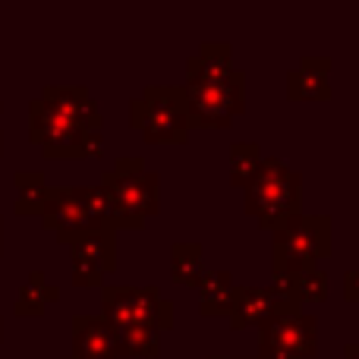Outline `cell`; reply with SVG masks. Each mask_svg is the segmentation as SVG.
<instances>
[{"mask_svg": "<svg viewBox=\"0 0 359 359\" xmlns=\"http://www.w3.org/2000/svg\"><path fill=\"white\" fill-rule=\"evenodd\" d=\"M299 198H303V177L290 170L280 158H265L259 174L246 186V211L259 217L262 227L280 230L299 217Z\"/></svg>", "mask_w": 359, "mask_h": 359, "instance_id": "obj_1", "label": "cell"}, {"mask_svg": "<svg viewBox=\"0 0 359 359\" xmlns=\"http://www.w3.org/2000/svg\"><path fill=\"white\" fill-rule=\"evenodd\" d=\"M331 252V217L328 215H299L280 230H274V274L312 271Z\"/></svg>", "mask_w": 359, "mask_h": 359, "instance_id": "obj_2", "label": "cell"}, {"mask_svg": "<svg viewBox=\"0 0 359 359\" xmlns=\"http://www.w3.org/2000/svg\"><path fill=\"white\" fill-rule=\"evenodd\" d=\"M63 101H54L50 95L48 120L35 123V139L54 149V155H86V149L95 142L98 117H95L88 98L73 101V92H60Z\"/></svg>", "mask_w": 359, "mask_h": 359, "instance_id": "obj_3", "label": "cell"}, {"mask_svg": "<svg viewBox=\"0 0 359 359\" xmlns=\"http://www.w3.org/2000/svg\"><path fill=\"white\" fill-rule=\"evenodd\" d=\"M189 120L202 126H227L243 111V73L230 69L224 76H192L186 88Z\"/></svg>", "mask_w": 359, "mask_h": 359, "instance_id": "obj_4", "label": "cell"}, {"mask_svg": "<svg viewBox=\"0 0 359 359\" xmlns=\"http://www.w3.org/2000/svg\"><path fill=\"white\" fill-rule=\"evenodd\" d=\"M318 347V322L316 316L293 312L278 316L268 325H262L259 359H309Z\"/></svg>", "mask_w": 359, "mask_h": 359, "instance_id": "obj_5", "label": "cell"}, {"mask_svg": "<svg viewBox=\"0 0 359 359\" xmlns=\"http://www.w3.org/2000/svg\"><path fill=\"white\" fill-rule=\"evenodd\" d=\"M299 312V303L280 293L278 287H240L230 309V322L233 328H246V325H268L278 316H293Z\"/></svg>", "mask_w": 359, "mask_h": 359, "instance_id": "obj_6", "label": "cell"}, {"mask_svg": "<svg viewBox=\"0 0 359 359\" xmlns=\"http://www.w3.org/2000/svg\"><path fill=\"white\" fill-rule=\"evenodd\" d=\"M328 69H331V57H303L299 69H293L290 79H287L290 95H293V98H299V101L328 98V95H331Z\"/></svg>", "mask_w": 359, "mask_h": 359, "instance_id": "obj_7", "label": "cell"}, {"mask_svg": "<svg viewBox=\"0 0 359 359\" xmlns=\"http://www.w3.org/2000/svg\"><path fill=\"white\" fill-rule=\"evenodd\" d=\"M280 293H287L290 299L297 303H322L328 297V274L312 268V271H303V274H293V278H280L274 274V284Z\"/></svg>", "mask_w": 359, "mask_h": 359, "instance_id": "obj_8", "label": "cell"}, {"mask_svg": "<svg viewBox=\"0 0 359 359\" xmlns=\"http://www.w3.org/2000/svg\"><path fill=\"white\" fill-rule=\"evenodd\" d=\"M202 297H205V312H230L236 299V287L227 271H215L202 278Z\"/></svg>", "mask_w": 359, "mask_h": 359, "instance_id": "obj_9", "label": "cell"}, {"mask_svg": "<svg viewBox=\"0 0 359 359\" xmlns=\"http://www.w3.org/2000/svg\"><path fill=\"white\" fill-rule=\"evenodd\" d=\"M262 151L255 142H236L233 149H230V180L233 183H252V177L259 174L262 168Z\"/></svg>", "mask_w": 359, "mask_h": 359, "instance_id": "obj_10", "label": "cell"}, {"mask_svg": "<svg viewBox=\"0 0 359 359\" xmlns=\"http://www.w3.org/2000/svg\"><path fill=\"white\" fill-rule=\"evenodd\" d=\"M174 271L180 280H198V246H177Z\"/></svg>", "mask_w": 359, "mask_h": 359, "instance_id": "obj_11", "label": "cell"}, {"mask_svg": "<svg viewBox=\"0 0 359 359\" xmlns=\"http://www.w3.org/2000/svg\"><path fill=\"white\" fill-rule=\"evenodd\" d=\"M344 297H347L350 303H359V271L344 274Z\"/></svg>", "mask_w": 359, "mask_h": 359, "instance_id": "obj_12", "label": "cell"}, {"mask_svg": "<svg viewBox=\"0 0 359 359\" xmlns=\"http://www.w3.org/2000/svg\"><path fill=\"white\" fill-rule=\"evenodd\" d=\"M344 359H359V344H347L344 347Z\"/></svg>", "mask_w": 359, "mask_h": 359, "instance_id": "obj_13", "label": "cell"}]
</instances>
